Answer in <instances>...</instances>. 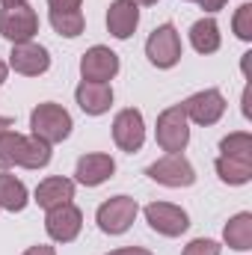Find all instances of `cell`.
Listing matches in <instances>:
<instances>
[{
    "label": "cell",
    "mask_w": 252,
    "mask_h": 255,
    "mask_svg": "<svg viewBox=\"0 0 252 255\" xmlns=\"http://www.w3.org/2000/svg\"><path fill=\"white\" fill-rule=\"evenodd\" d=\"M30 128H33V136H39L48 145H54V142H63L71 133V116H68L65 107L48 101V104H39L30 113Z\"/></svg>",
    "instance_id": "obj_1"
},
{
    "label": "cell",
    "mask_w": 252,
    "mask_h": 255,
    "mask_svg": "<svg viewBox=\"0 0 252 255\" xmlns=\"http://www.w3.org/2000/svg\"><path fill=\"white\" fill-rule=\"evenodd\" d=\"M39 33V15L33 12L30 3H18V6H6L0 12V36L9 39L12 45L21 42H33V36Z\"/></svg>",
    "instance_id": "obj_2"
},
{
    "label": "cell",
    "mask_w": 252,
    "mask_h": 255,
    "mask_svg": "<svg viewBox=\"0 0 252 255\" xmlns=\"http://www.w3.org/2000/svg\"><path fill=\"white\" fill-rule=\"evenodd\" d=\"M154 136H157V145L163 151H169V154H178V151L187 148L190 128H187V116H184V107L181 104H175V107H169V110H163L157 116Z\"/></svg>",
    "instance_id": "obj_3"
},
{
    "label": "cell",
    "mask_w": 252,
    "mask_h": 255,
    "mask_svg": "<svg viewBox=\"0 0 252 255\" xmlns=\"http://www.w3.org/2000/svg\"><path fill=\"white\" fill-rule=\"evenodd\" d=\"M136 211H139L136 199H130V196H113V199H107V202L98 208V214H95L98 229H101L104 235H122V232L130 229V223L136 220Z\"/></svg>",
    "instance_id": "obj_4"
},
{
    "label": "cell",
    "mask_w": 252,
    "mask_h": 255,
    "mask_svg": "<svg viewBox=\"0 0 252 255\" xmlns=\"http://www.w3.org/2000/svg\"><path fill=\"white\" fill-rule=\"evenodd\" d=\"M145 57L148 63L157 65V68H172V65L181 60V39H178V30L172 24H160L148 42H145Z\"/></svg>",
    "instance_id": "obj_5"
},
{
    "label": "cell",
    "mask_w": 252,
    "mask_h": 255,
    "mask_svg": "<svg viewBox=\"0 0 252 255\" xmlns=\"http://www.w3.org/2000/svg\"><path fill=\"white\" fill-rule=\"evenodd\" d=\"M181 107H184L187 122H196V125H214V122H220L223 113H226V98H223L220 89H205V92L190 95Z\"/></svg>",
    "instance_id": "obj_6"
},
{
    "label": "cell",
    "mask_w": 252,
    "mask_h": 255,
    "mask_svg": "<svg viewBox=\"0 0 252 255\" xmlns=\"http://www.w3.org/2000/svg\"><path fill=\"white\" fill-rule=\"evenodd\" d=\"M145 220H148V226H151L154 232H160V235H166V238L184 235L187 226H190L187 211L178 208V205H169V202H151V205L145 208Z\"/></svg>",
    "instance_id": "obj_7"
},
{
    "label": "cell",
    "mask_w": 252,
    "mask_h": 255,
    "mask_svg": "<svg viewBox=\"0 0 252 255\" xmlns=\"http://www.w3.org/2000/svg\"><path fill=\"white\" fill-rule=\"evenodd\" d=\"M148 178H154L163 187H190L196 181V172L181 154H166L148 166Z\"/></svg>",
    "instance_id": "obj_8"
},
{
    "label": "cell",
    "mask_w": 252,
    "mask_h": 255,
    "mask_svg": "<svg viewBox=\"0 0 252 255\" xmlns=\"http://www.w3.org/2000/svg\"><path fill=\"white\" fill-rule=\"evenodd\" d=\"M80 74L83 80H92V83H107L119 74V57L104 48V45H95L89 48L83 57H80Z\"/></svg>",
    "instance_id": "obj_9"
},
{
    "label": "cell",
    "mask_w": 252,
    "mask_h": 255,
    "mask_svg": "<svg viewBox=\"0 0 252 255\" xmlns=\"http://www.w3.org/2000/svg\"><path fill=\"white\" fill-rule=\"evenodd\" d=\"M80 226H83V214H80L71 202L51 208L48 217H45V229H48V235H51L57 244L74 241V238L80 235Z\"/></svg>",
    "instance_id": "obj_10"
},
{
    "label": "cell",
    "mask_w": 252,
    "mask_h": 255,
    "mask_svg": "<svg viewBox=\"0 0 252 255\" xmlns=\"http://www.w3.org/2000/svg\"><path fill=\"white\" fill-rule=\"evenodd\" d=\"M113 139L122 151H139L142 142H145V125H142V113L127 107L122 110L116 119H113Z\"/></svg>",
    "instance_id": "obj_11"
},
{
    "label": "cell",
    "mask_w": 252,
    "mask_h": 255,
    "mask_svg": "<svg viewBox=\"0 0 252 255\" xmlns=\"http://www.w3.org/2000/svg\"><path fill=\"white\" fill-rule=\"evenodd\" d=\"M9 65L18 71V74H27V77H36V74H45L51 68V57L42 45L36 42H21V45H12V54H9Z\"/></svg>",
    "instance_id": "obj_12"
},
{
    "label": "cell",
    "mask_w": 252,
    "mask_h": 255,
    "mask_svg": "<svg viewBox=\"0 0 252 255\" xmlns=\"http://www.w3.org/2000/svg\"><path fill=\"white\" fill-rule=\"evenodd\" d=\"M113 172H116V163H113L110 154H83L77 160V169H74V175H77V181L83 187H98Z\"/></svg>",
    "instance_id": "obj_13"
},
{
    "label": "cell",
    "mask_w": 252,
    "mask_h": 255,
    "mask_svg": "<svg viewBox=\"0 0 252 255\" xmlns=\"http://www.w3.org/2000/svg\"><path fill=\"white\" fill-rule=\"evenodd\" d=\"M74 98H77V104H80L83 113H89V116H101V113H107L110 104H113V89H110L107 83L83 80V83L77 86Z\"/></svg>",
    "instance_id": "obj_14"
},
{
    "label": "cell",
    "mask_w": 252,
    "mask_h": 255,
    "mask_svg": "<svg viewBox=\"0 0 252 255\" xmlns=\"http://www.w3.org/2000/svg\"><path fill=\"white\" fill-rule=\"evenodd\" d=\"M139 24V9L136 3L130 0H113L110 9H107V30L116 36V39H127Z\"/></svg>",
    "instance_id": "obj_15"
},
{
    "label": "cell",
    "mask_w": 252,
    "mask_h": 255,
    "mask_svg": "<svg viewBox=\"0 0 252 255\" xmlns=\"http://www.w3.org/2000/svg\"><path fill=\"white\" fill-rule=\"evenodd\" d=\"M74 199V181L71 178H63V175H54V178H45L39 187H36V202L39 208L51 211L57 205H65Z\"/></svg>",
    "instance_id": "obj_16"
},
{
    "label": "cell",
    "mask_w": 252,
    "mask_h": 255,
    "mask_svg": "<svg viewBox=\"0 0 252 255\" xmlns=\"http://www.w3.org/2000/svg\"><path fill=\"white\" fill-rule=\"evenodd\" d=\"M223 238H226V244L232 250H241V253L252 250V214L244 211V214L232 217L229 226L223 229Z\"/></svg>",
    "instance_id": "obj_17"
},
{
    "label": "cell",
    "mask_w": 252,
    "mask_h": 255,
    "mask_svg": "<svg viewBox=\"0 0 252 255\" xmlns=\"http://www.w3.org/2000/svg\"><path fill=\"white\" fill-rule=\"evenodd\" d=\"M190 42L199 54H214L220 48V27L214 18H202L190 27Z\"/></svg>",
    "instance_id": "obj_18"
},
{
    "label": "cell",
    "mask_w": 252,
    "mask_h": 255,
    "mask_svg": "<svg viewBox=\"0 0 252 255\" xmlns=\"http://www.w3.org/2000/svg\"><path fill=\"white\" fill-rule=\"evenodd\" d=\"M24 205H27V187L15 175L0 172V208L15 214V211H24Z\"/></svg>",
    "instance_id": "obj_19"
},
{
    "label": "cell",
    "mask_w": 252,
    "mask_h": 255,
    "mask_svg": "<svg viewBox=\"0 0 252 255\" xmlns=\"http://www.w3.org/2000/svg\"><path fill=\"white\" fill-rule=\"evenodd\" d=\"M217 175L226 184H247L252 178V160H238V157H217Z\"/></svg>",
    "instance_id": "obj_20"
},
{
    "label": "cell",
    "mask_w": 252,
    "mask_h": 255,
    "mask_svg": "<svg viewBox=\"0 0 252 255\" xmlns=\"http://www.w3.org/2000/svg\"><path fill=\"white\" fill-rule=\"evenodd\" d=\"M21 151H24V133L18 130H3L0 133V169H12V166H21Z\"/></svg>",
    "instance_id": "obj_21"
},
{
    "label": "cell",
    "mask_w": 252,
    "mask_h": 255,
    "mask_svg": "<svg viewBox=\"0 0 252 255\" xmlns=\"http://www.w3.org/2000/svg\"><path fill=\"white\" fill-rule=\"evenodd\" d=\"M51 163V145L39 136H24V151H21V166L24 169H42Z\"/></svg>",
    "instance_id": "obj_22"
},
{
    "label": "cell",
    "mask_w": 252,
    "mask_h": 255,
    "mask_svg": "<svg viewBox=\"0 0 252 255\" xmlns=\"http://www.w3.org/2000/svg\"><path fill=\"white\" fill-rule=\"evenodd\" d=\"M51 24H54V30H57L60 36H65V39L80 36L83 27H86L80 9H68V12H57V9H51Z\"/></svg>",
    "instance_id": "obj_23"
},
{
    "label": "cell",
    "mask_w": 252,
    "mask_h": 255,
    "mask_svg": "<svg viewBox=\"0 0 252 255\" xmlns=\"http://www.w3.org/2000/svg\"><path fill=\"white\" fill-rule=\"evenodd\" d=\"M220 151L226 157H238V160H252V136L247 130H238V133H229L223 142H220Z\"/></svg>",
    "instance_id": "obj_24"
},
{
    "label": "cell",
    "mask_w": 252,
    "mask_h": 255,
    "mask_svg": "<svg viewBox=\"0 0 252 255\" xmlns=\"http://www.w3.org/2000/svg\"><path fill=\"white\" fill-rule=\"evenodd\" d=\"M235 33H238V39H244V42L252 39V3H244V6L238 9V15H235Z\"/></svg>",
    "instance_id": "obj_25"
},
{
    "label": "cell",
    "mask_w": 252,
    "mask_h": 255,
    "mask_svg": "<svg viewBox=\"0 0 252 255\" xmlns=\"http://www.w3.org/2000/svg\"><path fill=\"white\" fill-rule=\"evenodd\" d=\"M181 255H220V244L217 241H208V238H196L184 247Z\"/></svg>",
    "instance_id": "obj_26"
},
{
    "label": "cell",
    "mask_w": 252,
    "mask_h": 255,
    "mask_svg": "<svg viewBox=\"0 0 252 255\" xmlns=\"http://www.w3.org/2000/svg\"><path fill=\"white\" fill-rule=\"evenodd\" d=\"M48 3H51V9H57V12H68V9H80L83 0H48Z\"/></svg>",
    "instance_id": "obj_27"
},
{
    "label": "cell",
    "mask_w": 252,
    "mask_h": 255,
    "mask_svg": "<svg viewBox=\"0 0 252 255\" xmlns=\"http://www.w3.org/2000/svg\"><path fill=\"white\" fill-rule=\"evenodd\" d=\"M193 3H199L202 9H208V12H217V9H223L229 0H193Z\"/></svg>",
    "instance_id": "obj_28"
},
{
    "label": "cell",
    "mask_w": 252,
    "mask_h": 255,
    "mask_svg": "<svg viewBox=\"0 0 252 255\" xmlns=\"http://www.w3.org/2000/svg\"><path fill=\"white\" fill-rule=\"evenodd\" d=\"M110 255H151L148 250H142V247H125V250H116V253Z\"/></svg>",
    "instance_id": "obj_29"
},
{
    "label": "cell",
    "mask_w": 252,
    "mask_h": 255,
    "mask_svg": "<svg viewBox=\"0 0 252 255\" xmlns=\"http://www.w3.org/2000/svg\"><path fill=\"white\" fill-rule=\"evenodd\" d=\"M24 255H57V253H54V247H45V244H39V247H30Z\"/></svg>",
    "instance_id": "obj_30"
},
{
    "label": "cell",
    "mask_w": 252,
    "mask_h": 255,
    "mask_svg": "<svg viewBox=\"0 0 252 255\" xmlns=\"http://www.w3.org/2000/svg\"><path fill=\"white\" fill-rule=\"evenodd\" d=\"M9 128H12V119H9V116H0V133L9 130Z\"/></svg>",
    "instance_id": "obj_31"
},
{
    "label": "cell",
    "mask_w": 252,
    "mask_h": 255,
    "mask_svg": "<svg viewBox=\"0 0 252 255\" xmlns=\"http://www.w3.org/2000/svg\"><path fill=\"white\" fill-rule=\"evenodd\" d=\"M3 80H6V63L0 60V86H3Z\"/></svg>",
    "instance_id": "obj_32"
},
{
    "label": "cell",
    "mask_w": 252,
    "mask_h": 255,
    "mask_svg": "<svg viewBox=\"0 0 252 255\" xmlns=\"http://www.w3.org/2000/svg\"><path fill=\"white\" fill-rule=\"evenodd\" d=\"M3 6H18V3H27V0H0Z\"/></svg>",
    "instance_id": "obj_33"
},
{
    "label": "cell",
    "mask_w": 252,
    "mask_h": 255,
    "mask_svg": "<svg viewBox=\"0 0 252 255\" xmlns=\"http://www.w3.org/2000/svg\"><path fill=\"white\" fill-rule=\"evenodd\" d=\"M130 3H142V6H151V3H157V0H130Z\"/></svg>",
    "instance_id": "obj_34"
}]
</instances>
